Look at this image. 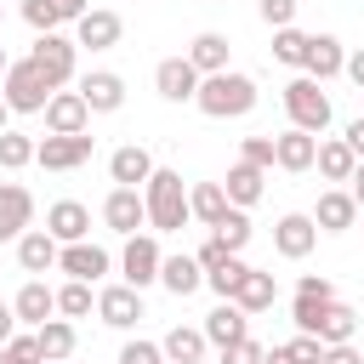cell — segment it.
I'll return each mask as SVG.
<instances>
[{"mask_svg": "<svg viewBox=\"0 0 364 364\" xmlns=\"http://www.w3.org/2000/svg\"><path fill=\"white\" fill-rule=\"evenodd\" d=\"M6 68H11V57H6V46H0V80H6Z\"/></svg>", "mask_w": 364, "mask_h": 364, "instance_id": "cell-55", "label": "cell"}, {"mask_svg": "<svg viewBox=\"0 0 364 364\" xmlns=\"http://www.w3.org/2000/svg\"><path fill=\"white\" fill-rule=\"evenodd\" d=\"M210 239H222V245H228V250H233V256H239V250H245V245H250V216H245V210H239V205H233V210H228V216H222V222H216V228H210Z\"/></svg>", "mask_w": 364, "mask_h": 364, "instance_id": "cell-35", "label": "cell"}, {"mask_svg": "<svg viewBox=\"0 0 364 364\" xmlns=\"http://www.w3.org/2000/svg\"><path fill=\"white\" fill-rule=\"evenodd\" d=\"M11 336H17V313H11V307H6V301H0V347H6V341H11Z\"/></svg>", "mask_w": 364, "mask_h": 364, "instance_id": "cell-50", "label": "cell"}, {"mask_svg": "<svg viewBox=\"0 0 364 364\" xmlns=\"http://www.w3.org/2000/svg\"><path fill=\"white\" fill-rule=\"evenodd\" d=\"M347 80L364 91V51H353V57H347Z\"/></svg>", "mask_w": 364, "mask_h": 364, "instance_id": "cell-52", "label": "cell"}, {"mask_svg": "<svg viewBox=\"0 0 364 364\" xmlns=\"http://www.w3.org/2000/svg\"><path fill=\"white\" fill-rule=\"evenodd\" d=\"M51 6H57V17H63V23H80V17L91 11L85 0H51Z\"/></svg>", "mask_w": 364, "mask_h": 364, "instance_id": "cell-48", "label": "cell"}, {"mask_svg": "<svg viewBox=\"0 0 364 364\" xmlns=\"http://www.w3.org/2000/svg\"><path fill=\"white\" fill-rule=\"evenodd\" d=\"M159 165H154V154L142 148V142H125V148H114V159H108V176L119 182V188H148V176H154Z\"/></svg>", "mask_w": 364, "mask_h": 364, "instance_id": "cell-19", "label": "cell"}, {"mask_svg": "<svg viewBox=\"0 0 364 364\" xmlns=\"http://www.w3.org/2000/svg\"><path fill=\"white\" fill-rule=\"evenodd\" d=\"M119 364H165V347L159 341H125L119 347Z\"/></svg>", "mask_w": 364, "mask_h": 364, "instance_id": "cell-42", "label": "cell"}, {"mask_svg": "<svg viewBox=\"0 0 364 364\" xmlns=\"http://www.w3.org/2000/svg\"><path fill=\"white\" fill-rule=\"evenodd\" d=\"M245 273H250V262H239V256H233L228 267H216V273H205V284H210V290H216L222 301H233V290H239V279H245Z\"/></svg>", "mask_w": 364, "mask_h": 364, "instance_id": "cell-38", "label": "cell"}, {"mask_svg": "<svg viewBox=\"0 0 364 364\" xmlns=\"http://www.w3.org/2000/svg\"><path fill=\"white\" fill-rule=\"evenodd\" d=\"M57 256H63V245H57L46 228H28V233L17 239V262H23V273H46V267H57Z\"/></svg>", "mask_w": 364, "mask_h": 364, "instance_id": "cell-23", "label": "cell"}, {"mask_svg": "<svg viewBox=\"0 0 364 364\" xmlns=\"http://www.w3.org/2000/svg\"><path fill=\"white\" fill-rule=\"evenodd\" d=\"M188 210L205 222V228H216L233 205H228V193H222V182H199V188H188Z\"/></svg>", "mask_w": 364, "mask_h": 364, "instance_id": "cell-32", "label": "cell"}, {"mask_svg": "<svg viewBox=\"0 0 364 364\" xmlns=\"http://www.w3.org/2000/svg\"><path fill=\"white\" fill-rule=\"evenodd\" d=\"M102 222H108L114 233H125V239H131V233L148 222V199H142L136 188H114V193L102 199Z\"/></svg>", "mask_w": 364, "mask_h": 364, "instance_id": "cell-11", "label": "cell"}, {"mask_svg": "<svg viewBox=\"0 0 364 364\" xmlns=\"http://www.w3.org/2000/svg\"><path fill=\"white\" fill-rule=\"evenodd\" d=\"M245 336H250V313L233 307V301H222V307L205 318V341H216V347H233V341H245Z\"/></svg>", "mask_w": 364, "mask_h": 364, "instance_id": "cell-25", "label": "cell"}, {"mask_svg": "<svg viewBox=\"0 0 364 364\" xmlns=\"http://www.w3.org/2000/svg\"><path fill=\"white\" fill-rule=\"evenodd\" d=\"M6 353H11L17 364H46V353H40V341H34V330H28V336H11V341H6Z\"/></svg>", "mask_w": 364, "mask_h": 364, "instance_id": "cell-44", "label": "cell"}, {"mask_svg": "<svg viewBox=\"0 0 364 364\" xmlns=\"http://www.w3.org/2000/svg\"><path fill=\"white\" fill-rule=\"evenodd\" d=\"M318 176L324 182H353V171H358V154L347 148V136H330V142H318Z\"/></svg>", "mask_w": 364, "mask_h": 364, "instance_id": "cell-26", "label": "cell"}, {"mask_svg": "<svg viewBox=\"0 0 364 364\" xmlns=\"http://www.w3.org/2000/svg\"><path fill=\"white\" fill-rule=\"evenodd\" d=\"M57 267H63L68 279H80V284H97V279H102V273L114 267V256H108L102 245H85V239H80V245H63Z\"/></svg>", "mask_w": 364, "mask_h": 364, "instance_id": "cell-13", "label": "cell"}, {"mask_svg": "<svg viewBox=\"0 0 364 364\" xmlns=\"http://www.w3.org/2000/svg\"><path fill=\"white\" fill-rule=\"evenodd\" d=\"M284 347H290L296 364H324V341H318V336H296V341H284Z\"/></svg>", "mask_w": 364, "mask_h": 364, "instance_id": "cell-45", "label": "cell"}, {"mask_svg": "<svg viewBox=\"0 0 364 364\" xmlns=\"http://www.w3.org/2000/svg\"><path fill=\"white\" fill-rule=\"evenodd\" d=\"M0 97H6V108H11V114H46V102L57 97V85L34 68V57H23V63H11V68H6Z\"/></svg>", "mask_w": 364, "mask_h": 364, "instance_id": "cell-3", "label": "cell"}, {"mask_svg": "<svg viewBox=\"0 0 364 364\" xmlns=\"http://www.w3.org/2000/svg\"><path fill=\"white\" fill-rule=\"evenodd\" d=\"M273 296H279V284H273V273H262V267H250V273L239 279V290H233V307H245V313H267V307H273Z\"/></svg>", "mask_w": 364, "mask_h": 364, "instance_id": "cell-29", "label": "cell"}, {"mask_svg": "<svg viewBox=\"0 0 364 364\" xmlns=\"http://www.w3.org/2000/svg\"><path fill=\"white\" fill-rule=\"evenodd\" d=\"M46 233H51L57 245H80V239L91 233V210H85L80 199H57V205L46 210Z\"/></svg>", "mask_w": 364, "mask_h": 364, "instance_id": "cell-16", "label": "cell"}, {"mask_svg": "<svg viewBox=\"0 0 364 364\" xmlns=\"http://www.w3.org/2000/svg\"><path fill=\"white\" fill-rule=\"evenodd\" d=\"M353 199H358V210H364V159H358V171H353V188H347Z\"/></svg>", "mask_w": 364, "mask_h": 364, "instance_id": "cell-53", "label": "cell"}, {"mask_svg": "<svg viewBox=\"0 0 364 364\" xmlns=\"http://www.w3.org/2000/svg\"><path fill=\"white\" fill-rule=\"evenodd\" d=\"M34 216V193L23 182H0V239H23Z\"/></svg>", "mask_w": 364, "mask_h": 364, "instance_id": "cell-18", "label": "cell"}, {"mask_svg": "<svg viewBox=\"0 0 364 364\" xmlns=\"http://www.w3.org/2000/svg\"><path fill=\"white\" fill-rule=\"evenodd\" d=\"M34 341H40V353H46V364H63L74 347H80V336H74V324L68 318H46L40 330H34Z\"/></svg>", "mask_w": 364, "mask_h": 364, "instance_id": "cell-30", "label": "cell"}, {"mask_svg": "<svg viewBox=\"0 0 364 364\" xmlns=\"http://www.w3.org/2000/svg\"><path fill=\"white\" fill-rule=\"evenodd\" d=\"M284 114H290V125H296V131H307V136H318V131L330 125V97L318 91V80H307V74H296V80L284 85Z\"/></svg>", "mask_w": 364, "mask_h": 364, "instance_id": "cell-4", "label": "cell"}, {"mask_svg": "<svg viewBox=\"0 0 364 364\" xmlns=\"http://www.w3.org/2000/svg\"><path fill=\"white\" fill-rule=\"evenodd\" d=\"M34 136H23V131H0V165L6 171H23V165H34Z\"/></svg>", "mask_w": 364, "mask_h": 364, "instance_id": "cell-36", "label": "cell"}, {"mask_svg": "<svg viewBox=\"0 0 364 364\" xmlns=\"http://www.w3.org/2000/svg\"><path fill=\"white\" fill-rule=\"evenodd\" d=\"M222 193H228V205H239V210H250V205L262 199V171L239 159V165L228 171V182H222Z\"/></svg>", "mask_w": 364, "mask_h": 364, "instance_id": "cell-31", "label": "cell"}, {"mask_svg": "<svg viewBox=\"0 0 364 364\" xmlns=\"http://www.w3.org/2000/svg\"><path fill=\"white\" fill-rule=\"evenodd\" d=\"M91 301H97V296H91V284H80V279H68V284L57 290V313H63V318H85Z\"/></svg>", "mask_w": 364, "mask_h": 364, "instance_id": "cell-37", "label": "cell"}, {"mask_svg": "<svg viewBox=\"0 0 364 364\" xmlns=\"http://www.w3.org/2000/svg\"><path fill=\"white\" fill-rule=\"evenodd\" d=\"M296 296H336V284H330L324 273H301V284H296Z\"/></svg>", "mask_w": 364, "mask_h": 364, "instance_id": "cell-47", "label": "cell"}, {"mask_svg": "<svg viewBox=\"0 0 364 364\" xmlns=\"http://www.w3.org/2000/svg\"><path fill=\"white\" fill-rule=\"evenodd\" d=\"M159 347H165V364H199V358H205V330L176 324V330H171Z\"/></svg>", "mask_w": 364, "mask_h": 364, "instance_id": "cell-33", "label": "cell"}, {"mask_svg": "<svg viewBox=\"0 0 364 364\" xmlns=\"http://www.w3.org/2000/svg\"><path fill=\"white\" fill-rule=\"evenodd\" d=\"M336 74H347V51H341V40L336 34H313V46H307V80H336Z\"/></svg>", "mask_w": 364, "mask_h": 364, "instance_id": "cell-20", "label": "cell"}, {"mask_svg": "<svg viewBox=\"0 0 364 364\" xmlns=\"http://www.w3.org/2000/svg\"><path fill=\"white\" fill-rule=\"evenodd\" d=\"M324 364H364V358H358V347L347 341V347H324Z\"/></svg>", "mask_w": 364, "mask_h": 364, "instance_id": "cell-49", "label": "cell"}, {"mask_svg": "<svg viewBox=\"0 0 364 364\" xmlns=\"http://www.w3.org/2000/svg\"><path fill=\"white\" fill-rule=\"evenodd\" d=\"M11 313H17L23 324H34V330H40V324L57 313V290H46V279H28V284L17 290V301H11Z\"/></svg>", "mask_w": 364, "mask_h": 364, "instance_id": "cell-24", "label": "cell"}, {"mask_svg": "<svg viewBox=\"0 0 364 364\" xmlns=\"http://www.w3.org/2000/svg\"><path fill=\"white\" fill-rule=\"evenodd\" d=\"M119 34H125L119 11H102V6H91V11L74 23V46H91V51H108V46H119Z\"/></svg>", "mask_w": 364, "mask_h": 364, "instance_id": "cell-14", "label": "cell"}, {"mask_svg": "<svg viewBox=\"0 0 364 364\" xmlns=\"http://www.w3.org/2000/svg\"><path fill=\"white\" fill-rule=\"evenodd\" d=\"M347 148L364 159V119H353V125H347Z\"/></svg>", "mask_w": 364, "mask_h": 364, "instance_id": "cell-51", "label": "cell"}, {"mask_svg": "<svg viewBox=\"0 0 364 364\" xmlns=\"http://www.w3.org/2000/svg\"><path fill=\"white\" fill-rule=\"evenodd\" d=\"M159 284H165L171 296H193V290L205 284V267H199V256H165V267H159Z\"/></svg>", "mask_w": 364, "mask_h": 364, "instance_id": "cell-28", "label": "cell"}, {"mask_svg": "<svg viewBox=\"0 0 364 364\" xmlns=\"http://www.w3.org/2000/svg\"><path fill=\"white\" fill-rule=\"evenodd\" d=\"M313 159H318V136H307V131H284V136H273V165L279 171H290V176H301V171H313Z\"/></svg>", "mask_w": 364, "mask_h": 364, "instance_id": "cell-15", "label": "cell"}, {"mask_svg": "<svg viewBox=\"0 0 364 364\" xmlns=\"http://www.w3.org/2000/svg\"><path fill=\"white\" fill-rule=\"evenodd\" d=\"M74 51H80L74 40H63V34H40L28 57H34V68H40V74H46V80L63 91V85L74 80Z\"/></svg>", "mask_w": 364, "mask_h": 364, "instance_id": "cell-5", "label": "cell"}, {"mask_svg": "<svg viewBox=\"0 0 364 364\" xmlns=\"http://www.w3.org/2000/svg\"><path fill=\"white\" fill-rule=\"evenodd\" d=\"M85 119H91V108L80 91H57L46 102V136H85Z\"/></svg>", "mask_w": 364, "mask_h": 364, "instance_id": "cell-8", "label": "cell"}, {"mask_svg": "<svg viewBox=\"0 0 364 364\" xmlns=\"http://www.w3.org/2000/svg\"><path fill=\"white\" fill-rule=\"evenodd\" d=\"M296 6H301V0H262L256 11H262V23H273V28H290V23H296Z\"/></svg>", "mask_w": 364, "mask_h": 364, "instance_id": "cell-43", "label": "cell"}, {"mask_svg": "<svg viewBox=\"0 0 364 364\" xmlns=\"http://www.w3.org/2000/svg\"><path fill=\"white\" fill-rule=\"evenodd\" d=\"M91 136H46L40 148H34V165H46V171H80L85 159H91Z\"/></svg>", "mask_w": 364, "mask_h": 364, "instance_id": "cell-10", "label": "cell"}, {"mask_svg": "<svg viewBox=\"0 0 364 364\" xmlns=\"http://www.w3.org/2000/svg\"><path fill=\"white\" fill-rule=\"evenodd\" d=\"M0 364H17V358H11V353H6V347H0Z\"/></svg>", "mask_w": 364, "mask_h": 364, "instance_id": "cell-57", "label": "cell"}, {"mask_svg": "<svg viewBox=\"0 0 364 364\" xmlns=\"http://www.w3.org/2000/svg\"><path fill=\"white\" fill-rule=\"evenodd\" d=\"M307 46H313V34H301L296 23L290 28H273V57L284 68H307Z\"/></svg>", "mask_w": 364, "mask_h": 364, "instance_id": "cell-34", "label": "cell"}, {"mask_svg": "<svg viewBox=\"0 0 364 364\" xmlns=\"http://www.w3.org/2000/svg\"><path fill=\"white\" fill-rule=\"evenodd\" d=\"M262 358H267V347H262L256 336H245V341L222 347V364H262Z\"/></svg>", "mask_w": 364, "mask_h": 364, "instance_id": "cell-41", "label": "cell"}, {"mask_svg": "<svg viewBox=\"0 0 364 364\" xmlns=\"http://www.w3.org/2000/svg\"><path fill=\"white\" fill-rule=\"evenodd\" d=\"M142 199H148V228L154 233H182L188 228V188H182V171H154L148 176V188H142Z\"/></svg>", "mask_w": 364, "mask_h": 364, "instance_id": "cell-2", "label": "cell"}, {"mask_svg": "<svg viewBox=\"0 0 364 364\" xmlns=\"http://www.w3.org/2000/svg\"><path fill=\"white\" fill-rule=\"evenodd\" d=\"M6 114H11V108H6V97H0V131H6Z\"/></svg>", "mask_w": 364, "mask_h": 364, "instance_id": "cell-56", "label": "cell"}, {"mask_svg": "<svg viewBox=\"0 0 364 364\" xmlns=\"http://www.w3.org/2000/svg\"><path fill=\"white\" fill-rule=\"evenodd\" d=\"M353 216H358V199H353L347 188H330V193H318V210H313L318 233H347V228H353Z\"/></svg>", "mask_w": 364, "mask_h": 364, "instance_id": "cell-21", "label": "cell"}, {"mask_svg": "<svg viewBox=\"0 0 364 364\" xmlns=\"http://www.w3.org/2000/svg\"><path fill=\"white\" fill-rule=\"evenodd\" d=\"M228 262H233V250H228L222 239H210V245L199 250V267H205V273H216V267H228Z\"/></svg>", "mask_w": 364, "mask_h": 364, "instance_id": "cell-46", "label": "cell"}, {"mask_svg": "<svg viewBox=\"0 0 364 364\" xmlns=\"http://www.w3.org/2000/svg\"><path fill=\"white\" fill-rule=\"evenodd\" d=\"M23 17H28V28H34V34H57V23H63L51 0H23Z\"/></svg>", "mask_w": 364, "mask_h": 364, "instance_id": "cell-39", "label": "cell"}, {"mask_svg": "<svg viewBox=\"0 0 364 364\" xmlns=\"http://www.w3.org/2000/svg\"><path fill=\"white\" fill-rule=\"evenodd\" d=\"M80 97H85L91 114H119V108H125V80H119L114 68H91V74L80 80Z\"/></svg>", "mask_w": 364, "mask_h": 364, "instance_id": "cell-9", "label": "cell"}, {"mask_svg": "<svg viewBox=\"0 0 364 364\" xmlns=\"http://www.w3.org/2000/svg\"><path fill=\"white\" fill-rule=\"evenodd\" d=\"M119 267H125V284H131V290L154 284V279H159V267H165V256H159L154 233H131V239H125V256H119Z\"/></svg>", "mask_w": 364, "mask_h": 364, "instance_id": "cell-6", "label": "cell"}, {"mask_svg": "<svg viewBox=\"0 0 364 364\" xmlns=\"http://www.w3.org/2000/svg\"><path fill=\"white\" fill-rule=\"evenodd\" d=\"M353 330H358V313H353L347 301H330V307L318 313V324H313V336H318L324 347H347Z\"/></svg>", "mask_w": 364, "mask_h": 364, "instance_id": "cell-27", "label": "cell"}, {"mask_svg": "<svg viewBox=\"0 0 364 364\" xmlns=\"http://www.w3.org/2000/svg\"><path fill=\"white\" fill-rule=\"evenodd\" d=\"M199 80H205V74H199L188 57H165V63L154 68V85H159L165 102H193V97H199Z\"/></svg>", "mask_w": 364, "mask_h": 364, "instance_id": "cell-7", "label": "cell"}, {"mask_svg": "<svg viewBox=\"0 0 364 364\" xmlns=\"http://www.w3.org/2000/svg\"><path fill=\"white\" fill-rule=\"evenodd\" d=\"M193 108L205 114V119H239V114H250L256 108V80L250 74H210V80H199V97H193Z\"/></svg>", "mask_w": 364, "mask_h": 364, "instance_id": "cell-1", "label": "cell"}, {"mask_svg": "<svg viewBox=\"0 0 364 364\" xmlns=\"http://www.w3.org/2000/svg\"><path fill=\"white\" fill-rule=\"evenodd\" d=\"M228 34H216V28H205V34H193V46H188V63L210 80V74H228Z\"/></svg>", "mask_w": 364, "mask_h": 364, "instance_id": "cell-22", "label": "cell"}, {"mask_svg": "<svg viewBox=\"0 0 364 364\" xmlns=\"http://www.w3.org/2000/svg\"><path fill=\"white\" fill-rule=\"evenodd\" d=\"M239 159L256 165V171H267V165H273V136H245V142H239Z\"/></svg>", "mask_w": 364, "mask_h": 364, "instance_id": "cell-40", "label": "cell"}, {"mask_svg": "<svg viewBox=\"0 0 364 364\" xmlns=\"http://www.w3.org/2000/svg\"><path fill=\"white\" fill-rule=\"evenodd\" d=\"M313 245H318V222H313V216H301V210L279 216V228H273V250H279V256L301 262V256H307Z\"/></svg>", "mask_w": 364, "mask_h": 364, "instance_id": "cell-12", "label": "cell"}, {"mask_svg": "<svg viewBox=\"0 0 364 364\" xmlns=\"http://www.w3.org/2000/svg\"><path fill=\"white\" fill-rule=\"evenodd\" d=\"M262 364H296V358H290V347H273V353H267Z\"/></svg>", "mask_w": 364, "mask_h": 364, "instance_id": "cell-54", "label": "cell"}, {"mask_svg": "<svg viewBox=\"0 0 364 364\" xmlns=\"http://www.w3.org/2000/svg\"><path fill=\"white\" fill-rule=\"evenodd\" d=\"M97 318L114 324V330H131V324L142 318V290H131V284H108V290L97 296Z\"/></svg>", "mask_w": 364, "mask_h": 364, "instance_id": "cell-17", "label": "cell"}]
</instances>
